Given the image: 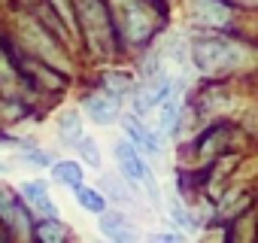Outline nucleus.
Segmentation results:
<instances>
[{"label":"nucleus","instance_id":"1","mask_svg":"<svg viewBox=\"0 0 258 243\" xmlns=\"http://www.w3.org/2000/svg\"><path fill=\"white\" fill-rule=\"evenodd\" d=\"M191 64H195V73H201L204 79H222V76L252 70L258 64V52L249 43L234 40L228 34H195Z\"/></svg>","mask_w":258,"mask_h":243},{"label":"nucleus","instance_id":"2","mask_svg":"<svg viewBox=\"0 0 258 243\" xmlns=\"http://www.w3.org/2000/svg\"><path fill=\"white\" fill-rule=\"evenodd\" d=\"M16 46L25 58H34L40 64H49L61 73H70L73 61L64 52V43L34 16V13H22L16 19Z\"/></svg>","mask_w":258,"mask_h":243},{"label":"nucleus","instance_id":"3","mask_svg":"<svg viewBox=\"0 0 258 243\" xmlns=\"http://www.w3.org/2000/svg\"><path fill=\"white\" fill-rule=\"evenodd\" d=\"M115 34H118V46L124 49H143L152 46L155 34L164 25V10L149 4V0H127V4L112 16Z\"/></svg>","mask_w":258,"mask_h":243},{"label":"nucleus","instance_id":"4","mask_svg":"<svg viewBox=\"0 0 258 243\" xmlns=\"http://www.w3.org/2000/svg\"><path fill=\"white\" fill-rule=\"evenodd\" d=\"M73 10H76V28L85 49L94 58H112L118 52V34L106 4L103 0H73Z\"/></svg>","mask_w":258,"mask_h":243},{"label":"nucleus","instance_id":"5","mask_svg":"<svg viewBox=\"0 0 258 243\" xmlns=\"http://www.w3.org/2000/svg\"><path fill=\"white\" fill-rule=\"evenodd\" d=\"M34 213L28 210V204L22 201L19 189H13L10 183L0 179V225L10 231V237L16 243H31L34 237Z\"/></svg>","mask_w":258,"mask_h":243},{"label":"nucleus","instance_id":"6","mask_svg":"<svg viewBox=\"0 0 258 243\" xmlns=\"http://www.w3.org/2000/svg\"><path fill=\"white\" fill-rule=\"evenodd\" d=\"M173 88H176V79H170L167 73L140 79L137 88H134V94H131V112L140 115V118H149V115L170 97Z\"/></svg>","mask_w":258,"mask_h":243},{"label":"nucleus","instance_id":"7","mask_svg":"<svg viewBox=\"0 0 258 243\" xmlns=\"http://www.w3.org/2000/svg\"><path fill=\"white\" fill-rule=\"evenodd\" d=\"M121 128H124V140L134 143V149L143 158H161L164 155V140L152 131V125L146 118H140L134 112H121Z\"/></svg>","mask_w":258,"mask_h":243},{"label":"nucleus","instance_id":"8","mask_svg":"<svg viewBox=\"0 0 258 243\" xmlns=\"http://www.w3.org/2000/svg\"><path fill=\"white\" fill-rule=\"evenodd\" d=\"M188 22L201 34H222L231 25V7H225L222 0H191Z\"/></svg>","mask_w":258,"mask_h":243},{"label":"nucleus","instance_id":"9","mask_svg":"<svg viewBox=\"0 0 258 243\" xmlns=\"http://www.w3.org/2000/svg\"><path fill=\"white\" fill-rule=\"evenodd\" d=\"M121 112H124V100L100 85L82 97V115H88V122H94V125H115Z\"/></svg>","mask_w":258,"mask_h":243},{"label":"nucleus","instance_id":"10","mask_svg":"<svg viewBox=\"0 0 258 243\" xmlns=\"http://www.w3.org/2000/svg\"><path fill=\"white\" fill-rule=\"evenodd\" d=\"M97 231H100L103 243H140V237H143L140 225L124 210H106L103 216H97Z\"/></svg>","mask_w":258,"mask_h":243},{"label":"nucleus","instance_id":"11","mask_svg":"<svg viewBox=\"0 0 258 243\" xmlns=\"http://www.w3.org/2000/svg\"><path fill=\"white\" fill-rule=\"evenodd\" d=\"M237 109V97L228 91V88H219V85H213V88H204V91H198V97H195V112H198V118L201 122H225V115H231Z\"/></svg>","mask_w":258,"mask_h":243},{"label":"nucleus","instance_id":"12","mask_svg":"<svg viewBox=\"0 0 258 243\" xmlns=\"http://www.w3.org/2000/svg\"><path fill=\"white\" fill-rule=\"evenodd\" d=\"M19 195L28 204V210L34 213V219H61V210H58L46 179H25L19 186Z\"/></svg>","mask_w":258,"mask_h":243},{"label":"nucleus","instance_id":"13","mask_svg":"<svg viewBox=\"0 0 258 243\" xmlns=\"http://www.w3.org/2000/svg\"><path fill=\"white\" fill-rule=\"evenodd\" d=\"M97 189L103 192V198L106 201H115L118 204V210H137V207H143V198L137 195V189L127 183V179H121L118 173H103L100 176V183H97Z\"/></svg>","mask_w":258,"mask_h":243},{"label":"nucleus","instance_id":"14","mask_svg":"<svg viewBox=\"0 0 258 243\" xmlns=\"http://www.w3.org/2000/svg\"><path fill=\"white\" fill-rule=\"evenodd\" d=\"M55 134H58V140L64 143V146H76L88 131H85V115H82V109H76V106H67L64 112H58V118H55Z\"/></svg>","mask_w":258,"mask_h":243},{"label":"nucleus","instance_id":"15","mask_svg":"<svg viewBox=\"0 0 258 243\" xmlns=\"http://www.w3.org/2000/svg\"><path fill=\"white\" fill-rule=\"evenodd\" d=\"M73 231L64 219H37L31 243H70Z\"/></svg>","mask_w":258,"mask_h":243},{"label":"nucleus","instance_id":"16","mask_svg":"<svg viewBox=\"0 0 258 243\" xmlns=\"http://www.w3.org/2000/svg\"><path fill=\"white\" fill-rule=\"evenodd\" d=\"M49 176L58 183V186H64V189H79V186H85V167L76 161V158H58L52 167H49Z\"/></svg>","mask_w":258,"mask_h":243},{"label":"nucleus","instance_id":"17","mask_svg":"<svg viewBox=\"0 0 258 243\" xmlns=\"http://www.w3.org/2000/svg\"><path fill=\"white\" fill-rule=\"evenodd\" d=\"M167 213H170V222H173L176 231H198L201 228V222L195 216V207H188V201L179 192L167 195Z\"/></svg>","mask_w":258,"mask_h":243},{"label":"nucleus","instance_id":"18","mask_svg":"<svg viewBox=\"0 0 258 243\" xmlns=\"http://www.w3.org/2000/svg\"><path fill=\"white\" fill-rule=\"evenodd\" d=\"M73 201L79 204V210H85L91 216H103L109 210V201L103 198V192L97 186H79V189H73Z\"/></svg>","mask_w":258,"mask_h":243},{"label":"nucleus","instance_id":"19","mask_svg":"<svg viewBox=\"0 0 258 243\" xmlns=\"http://www.w3.org/2000/svg\"><path fill=\"white\" fill-rule=\"evenodd\" d=\"M16 161L28 164V167H34V170H49V167L55 164V158H52L46 149H40L37 143H31V140H25V143L16 149Z\"/></svg>","mask_w":258,"mask_h":243},{"label":"nucleus","instance_id":"20","mask_svg":"<svg viewBox=\"0 0 258 243\" xmlns=\"http://www.w3.org/2000/svg\"><path fill=\"white\" fill-rule=\"evenodd\" d=\"M73 152L79 155L76 161H79L82 167H94V170H100V161H103V158H100V149H97V140H94L91 134H85V137H82V140H79V143L73 146Z\"/></svg>","mask_w":258,"mask_h":243},{"label":"nucleus","instance_id":"21","mask_svg":"<svg viewBox=\"0 0 258 243\" xmlns=\"http://www.w3.org/2000/svg\"><path fill=\"white\" fill-rule=\"evenodd\" d=\"M52 7V13L61 19V25L67 28L70 37H79V28H76V10H73V0H46Z\"/></svg>","mask_w":258,"mask_h":243},{"label":"nucleus","instance_id":"22","mask_svg":"<svg viewBox=\"0 0 258 243\" xmlns=\"http://www.w3.org/2000/svg\"><path fill=\"white\" fill-rule=\"evenodd\" d=\"M149 243H188V237L176 228H164V231H152Z\"/></svg>","mask_w":258,"mask_h":243},{"label":"nucleus","instance_id":"23","mask_svg":"<svg viewBox=\"0 0 258 243\" xmlns=\"http://www.w3.org/2000/svg\"><path fill=\"white\" fill-rule=\"evenodd\" d=\"M225 7H258V0H222Z\"/></svg>","mask_w":258,"mask_h":243},{"label":"nucleus","instance_id":"24","mask_svg":"<svg viewBox=\"0 0 258 243\" xmlns=\"http://www.w3.org/2000/svg\"><path fill=\"white\" fill-rule=\"evenodd\" d=\"M13 170V161H7V158H0V176H7Z\"/></svg>","mask_w":258,"mask_h":243},{"label":"nucleus","instance_id":"25","mask_svg":"<svg viewBox=\"0 0 258 243\" xmlns=\"http://www.w3.org/2000/svg\"><path fill=\"white\" fill-rule=\"evenodd\" d=\"M0 243H16V240H13V237H10V231H7V228H4V225H0Z\"/></svg>","mask_w":258,"mask_h":243},{"label":"nucleus","instance_id":"26","mask_svg":"<svg viewBox=\"0 0 258 243\" xmlns=\"http://www.w3.org/2000/svg\"><path fill=\"white\" fill-rule=\"evenodd\" d=\"M149 4H155V7H158V0H149Z\"/></svg>","mask_w":258,"mask_h":243}]
</instances>
